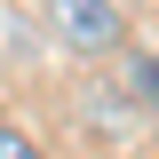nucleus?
<instances>
[{"label":"nucleus","mask_w":159,"mask_h":159,"mask_svg":"<svg viewBox=\"0 0 159 159\" xmlns=\"http://www.w3.org/2000/svg\"><path fill=\"white\" fill-rule=\"evenodd\" d=\"M48 24H56V40L80 48V56H111L119 32H127L111 0H48Z\"/></svg>","instance_id":"obj_1"},{"label":"nucleus","mask_w":159,"mask_h":159,"mask_svg":"<svg viewBox=\"0 0 159 159\" xmlns=\"http://www.w3.org/2000/svg\"><path fill=\"white\" fill-rule=\"evenodd\" d=\"M119 88H135L143 103H159V56H127V72H119Z\"/></svg>","instance_id":"obj_2"},{"label":"nucleus","mask_w":159,"mask_h":159,"mask_svg":"<svg viewBox=\"0 0 159 159\" xmlns=\"http://www.w3.org/2000/svg\"><path fill=\"white\" fill-rule=\"evenodd\" d=\"M0 159H40V151H32V135H24V127H0Z\"/></svg>","instance_id":"obj_3"}]
</instances>
